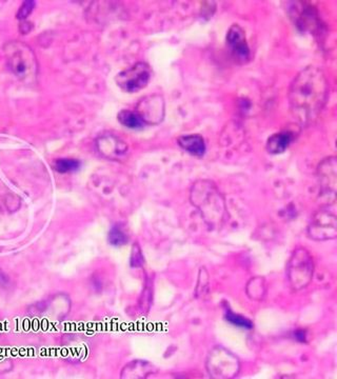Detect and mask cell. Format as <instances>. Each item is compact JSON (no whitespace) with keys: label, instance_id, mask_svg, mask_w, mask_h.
I'll use <instances>...</instances> for the list:
<instances>
[{"label":"cell","instance_id":"6da1fadb","mask_svg":"<svg viewBox=\"0 0 337 379\" xmlns=\"http://www.w3.org/2000/svg\"><path fill=\"white\" fill-rule=\"evenodd\" d=\"M327 78L321 68L310 66L300 71L293 79L289 91V103L293 117L309 125L317 118L327 101Z\"/></svg>","mask_w":337,"mask_h":379},{"label":"cell","instance_id":"7a4b0ae2","mask_svg":"<svg viewBox=\"0 0 337 379\" xmlns=\"http://www.w3.org/2000/svg\"><path fill=\"white\" fill-rule=\"evenodd\" d=\"M191 199L209 225L215 226L222 222L224 214V201L213 183L206 181L196 183L192 190Z\"/></svg>","mask_w":337,"mask_h":379},{"label":"cell","instance_id":"3957f363","mask_svg":"<svg viewBox=\"0 0 337 379\" xmlns=\"http://www.w3.org/2000/svg\"><path fill=\"white\" fill-rule=\"evenodd\" d=\"M8 68L21 80H30L38 71L35 56L25 43H11L6 47Z\"/></svg>","mask_w":337,"mask_h":379},{"label":"cell","instance_id":"277c9868","mask_svg":"<svg viewBox=\"0 0 337 379\" xmlns=\"http://www.w3.org/2000/svg\"><path fill=\"white\" fill-rule=\"evenodd\" d=\"M288 274L295 290L302 289L310 283L313 276V261L304 249L295 251L289 263Z\"/></svg>","mask_w":337,"mask_h":379},{"label":"cell","instance_id":"5b68a950","mask_svg":"<svg viewBox=\"0 0 337 379\" xmlns=\"http://www.w3.org/2000/svg\"><path fill=\"white\" fill-rule=\"evenodd\" d=\"M151 69L146 62H137L116 76V84L127 93H135L144 89L150 81Z\"/></svg>","mask_w":337,"mask_h":379},{"label":"cell","instance_id":"8992f818","mask_svg":"<svg viewBox=\"0 0 337 379\" xmlns=\"http://www.w3.org/2000/svg\"><path fill=\"white\" fill-rule=\"evenodd\" d=\"M309 235L316 240L331 239L336 237V213L329 210H321L315 214L309 227Z\"/></svg>","mask_w":337,"mask_h":379},{"label":"cell","instance_id":"52a82bcc","mask_svg":"<svg viewBox=\"0 0 337 379\" xmlns=\"http://www.w3.org/2000/svg\"><path fill=\"white\" fill-rule=\"evenodd\" d=\"M227 47L231 54L239 62H248L250 57V49L248 45L246 33L243 28L239 25H233L227 33Z\"/></svg>","mask_w":337,"mask_h":379},{"label":"cell","instance_id":"ba28073f","mask_svg":"<svg viewBox=\"0 0 337 379\" xmlns=\"http://www.w3.org/2000/svg\"><path fill=\"white\" fill-rule=\"evenodd\" d=\"M136 113L139 115L144 123H159L165 115V105L161 96H149L142 99Z\"/></svg>","mask_w":337,"mask_h":379},{"label":"cell","instance_id":"9c48e42d","mask_svg":"<svg viewBox=\"0 0 337 379\" xmlns=\"http://www.w3.org/2000/svg\"><path fill=\"white\" fill-rule=\"evenodd\" d=\"M319 183L325 192L336 195V157L327 158L321 162L319 168Z\"/></svg>","mask_w":337,"mask_h":379},{"label":"cell","instance_id":"30bf717a","mask_svg":"<svg viewBox=\"0 0 337 379\" xmlns=\"http://www.w3.org/2000/svg\"><path fill=\"white\" fill-rule=\"evenodd\" d=\"M293 138H295V134L289 130L273 134L268 140L267 151L272 155L284 153L293 142Z\"/></svg>","mask_w":337,"mask_h":379},{"label":"cell","instance_id":"8fae6325","mask_svg":"<svg viewBox=\"0 0 337 379\" xmlns=\"http://www.w3.org/2000/svg\"><path fill=\"white\" fill-rule=\"evenodd\" d=\"M178 145L183 150L198 157H202L206 153V142L202 136L198 134L181 136L178 138Z\"/></svg>","mask_w":337,"mask_h":379},{"label":"cell","instance_id":"7c38bea8","mask_svg":"<svg viewBox=\"0 0 337 379\" xmlns=\"http://www.w3.org/2000/svg\"><path fill=\"white\" fill-rule=\"evenodd\" d=\"M118 120L125 127L129 129H142L144 127V121L140 118L139 115L130 110H122L118 116Z\"/></svg>","mask_w":337,"mask_h":379},{"label":"cell","instance_id":"4fadbf2b","mask_svg":"<svg viewBox=\"0 0 337 379\" xmlns=\"http://www.w3.org/2000/svg\"><path fill=\"white\" fill-rule=\"evenodd\" d=\"M226 319L231 324H233V326L237 327V328L246 329V330H251L253 328L251 320L243 317V316L239 315V314L233 313L231 310H228L226 312Z\"/></svg>","mask_w":337,"mask_h":379},{"label":"cell","instance_id":"5bb4252c","mask_svg":"<svg viewBox=\"0 0 337 379\" xmlns=\"http://www.w3.org/2000/svg\"><path fill=\"white\" fill-rule=\"evenodd\" d=\"M127 237L124 230L120 226H114L112 227L111 231L109 233V242L112 246L120 247L127 244Z\"/></svg>","mask_w":337,"mask_h":379},{"label":"cell","instance_id":"9a60e30c","mask_svg":"<svg viewBox=\"0 0 337 379\" xmlns=\"http://www.w3.org/2000/svg\"><path fill=\"white\" fill-rule=\"evenodd\" d=\"M81 166V162L76 159H58L55 162V169L59 173L74 172Z\"/></svg>","mask_w":337,"mask_h":379},{"label":"cell","instance_id":"2e32d148","mask_svg":"<svg viewBox=\"0 0 337 379\" xmlns=\"http://www.w3.org/2000/svg\"><path fill=\"white\" fill-rule=\"evenodd\" d=\"M34 6H35V2L34 1H25L23 6L19 9L18 14H17V18L25 19L31 14L33 11Z\"/></svg>","mask_w":337,"mask_h":379},{"label":"cell","instance_id":"e0dca14e","mask_svg":"<svg viewBox=\"0 0 337 379\" xmlns=\"http://www.w3.org/2000/svg\"><path fill=\"white\" fill-rule=\"evenodd\" d=\"M295 337L297 341L307 342V332L304 330H302V329L295 331Z\"/></svg>","mask_w":337,"mask_h":379}]
</instances>
